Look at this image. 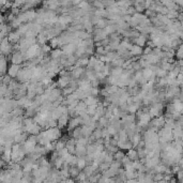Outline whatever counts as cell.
<instances>
[{"label":"cell","instance_id":"cell-14","mask_svg":"<svg viewBox=\"0 0 183 183\" xmlns=\"http://www.w3.org/2000/svg\"><path fill=\"white\" fill-rule=\"evenodd\" d=\"M131 141H132V143H133V146H134V148H136V147L139 145V142L141 141L142 138H141V134H139V133H136V134L132 137V138L130 139Z\"/></svg>","mask_w":183,"mask_h":183},{"label":"cell","instance_id":"cell-21","mask_svg":"<svg viewBox=\"0 0 183 183\" xmlns=\"http://www.w3.org/2000/svg\"><path fill=\"white\" fill-rule=\"evenodd\" d=\"M65 140H63V139H59L57 141V143H56V151L57 152H60L61 150H63L65 148Z\"/></svg>","mask_w":183,"mask_h":183},{"label":"cell","instance_id":"cell-30","mask_svg":"<svg viewBox=\"0 0 183 183\" xmlns=\"http://www.w3.org/2000/svg\"><path fill=\"white\" fill-rule=\"evenodd\" d=\"M90 93H91V97H94V98H98V95L101 93V91L99 90V88H91L90 90Z\"/></svg>","mask_w":183,"mask_h":183},{"label":"cell","instance_id":"cell-24","mask_svg":"<svg viewBox=\"0 0 183 183\" xmlns=\"http://www.w3.org/2000/svg\"><path fill=\"white\" fill-rule=\"evenodd\" d=\"M155 75H156V77L158 78H164L166 77L167 75H168V72H166L165 70L161 69V68H159L158 69V71L155 72Z\"/></svg>","mask_w":183,"mask_h":183},{"label":"cell","instance_id":"cell-15","mask_svg":"<svg viewBox=\"0 0 183 183\" xmlns=\"http://www.w3.org/2000/svg\"><path fill=\"white\" fill-rule=\"evenodd\" d=\"M81 137H84L82 136V131H81V126H79V127H77V129H75V130L72 132V138L74 139H79L81 138Z\"/></svg>","mask_w":183,"mask_h":183},{"label":"cell","instance_id":"cell-20","mask_svg":"<svg viewBox=\"0 0 183 183\" xmlns=\"http://www.w3.org/2000/svg\"><path fill=\"white\" fill-rule=\"evenodd\" d=\"M97 109H98V105H91L88 106L87 108V114L89 115L90 117H93L97 114Z\"/></svg>","mask_w":183,"mask_h":183},{"label":"cell","instance_id":"cell-18","mask_svg":"<svg viewBox=\"0 0 183 183\" xmlns=\"http://www.w3.org/2000/svg\"><path fill=\"white\" fill-rule=\"evenodd\" d=\"M79 174H80V171H79V169L77 168V166L70 167V176H71L72 178H75V179H76Z\"/></svg>","mask_w":183,"mask_h":183},{"label":"cell","instance_id":"cell-31","mask_svg":"<svg viewBox=\"0 0 183 183\" xmlns=\"http://www.w3.org/2000/svg\"><path fill=\"white\" fill-rule=\"evenodd\" d=\"M65 183H75V181L73 179H68L65 181Z\"/></svg>","mask_w":183,"mask_h":183},{"label":"cell","instance_id":"cell-28","mask_svg":"<svg viewBox=\"0 0 183 183\" xmlns=\"http://www.w3.org/2000/svg\"><path fill=\"white\" fill-rule=\"evenodd\" d=\"M106 129H107V132H108V134H109L110 136H114V135H116L117 133H118L117 129H116L114 125H111V124H109V125L107 126Z\"/></svg>","mask_w":183,"mask_h":183},{"label":"cell","instance_id":"cell-23","mask_svg":"<svg viewBox=\"0 0 183 183\" xmlns=\"http://www.w3.org/2000/svg\"><path fill=\"white\" fill-rule=\"evenodd\" d=\"M13 78L10 76V75H4V76H2V78H1V85H5V86H9L10 84H11V81H12Z\"/></svg>","mask_w":183,"mask_h":183},{"label":"cell","instance_id":"cell-5","mask_svg":"<svg viewBox=\"0 0 183 183\" xmlns=\"http://www.w3.org/2000/svg\"><path fill=\"white\" fill-rule=\"evenodd\" d=\"M24 61H25V58H24V56L21 55V53L17 52V53L12 54V56H11V62H12L13 64L21 65Z\"/></svg>","mask_w":183,"mask_h":183},{"label":"cell","instance_id":"cell-4","mask_svg":"<svg viewBox=\"0 0 183 183\" xmlns=\"http://www.w3.org/2000/svg\"><path fill=\"white\" fill-rule=\"evenodd\" d=\"M81 125V118L77 117V118H70L69 124H68V131H74L75 129H77Z\"/></svg>","mask_w":183,"mask_h":183},{"label":"cell","instance_id":"cell-27","mask_svg":"<svg viewBox=\"0 0 183 183\" xmlns=\"http://www.w3.org/2000/svg\"><path fill=\"white\" fill-rule=\"evenodd\" d=\"M87 179H88V177L86 176V174L84 172V171H80V174H79L78 177L76 178V180H77L78 183H84Z\"/></svg>","mask_w":183,"mask_h":183},{"label":"cell","instance_id":"cell-9","mask_svg":"<svg viewBox=\"0 0 183 183\" xmlns=\"http://www.w3.org/2000/svg\"><path fill=\"white\" fill-rule=\"evenodd\" d=\"M75 155L77 158H85L86 155H87V147L81 146V145H76Z\"/></svg>","mask_w":183,"mask_h":183},{"label":"cell","instance_id":"cell-12","mask_svg":"<svg viewBox=\"0 0 183 183\" xmlns=\"http://www.w3.org/2000/svg\"><path fill=\"white\" fill-rule=\"evenodd\" d=\"M8 69H9L8 60H7L5 56L1 55V74H2V76H4L5 73H8Z\"/></svg>","mask_w":183,"mask_h":183},{"label":"cell","instance_id":"cell-10","mask_svg":"<svg viewBox=\"0 0 183 183\" xmlns=\"http://www.w3.org/2000/svg\"><path fill=\"white\" fill-rule=\"evenodd\" d=\"M130 52L133 57H140L141 55H143V48L140 47V46H137V45H134V44H133V46H132V48H131Z\"/></svg>","mask_w":183,"mask_h":183},{"label":"cell","instance_id":"cell-13","mask_svg":"<svg viewBox=\"0 0 183 183\" xmlns=\"http://www.w3.org/2000/svg\"><path fill=\"white\" fill-rule=\"evenodd\" d=\"M62 55H63V52H62V49L61 48L53 49L52 53L49 54V56H50V58H52L53 60H58V59H60Z\"/></svg>","mask_w":183,"mask_h":183},{"label":"cell","instance_id":"cell-8","mask_svg":"<svg viewBox=\"0 0 183 183\" xmlns=\"http://www.w3.org/2000/svg\"><path fill=\"white\" fill-rule=\"evenodd\" d=\"M70 121V116L69 114H64L62 117H61L59 120H58V129H63L65 126H68Z\"/></svg>","mask_w":183,"mask_h":183},{"label":"cell","instance_id":"cell-19","mask_svg":"<svg viewBox=\"0 0 183 183\" xmlns=\"http://www.w3.org/2000/svg\"><path fill=\"white\" fill-rule=\"evenodd\" d=\"M98 170H95L93 167L91 166V165H88V166L86 167L85 169H84V172L86 174V176L89 178V177H91V176H93L95 172H97Z\"/></svg>","mask_w":183,"mask_h":183},{"label":"cell","instance_id":"cell-17","mask_svg":"<svg viewBox=\"0 0 183 183\" xmlns=\"http://www.w3.org/2000/svg\"><path fill=\"white\" fill-rule=\"evenodd\" d=\"M123 72H124V69H123V68H115V69H111L110 75H111V76H115V77H119Z\"/></svg>","mask_w":183,"mask_h":183},{"label":"cell","instance_id":"cell-11","mask_svg":"<svg viewBox=\"0 0 183 183\" xmlns=\"http://www.w3.org/2000/svg\"><path fill=\"white\" fill-rule=\"evenodd\" d=\"M126 156L129 158V159L132 161V162H135V161H139V158H138V152H137V149H131V150L127 151V153H126Z\"/></svg>","mask_w":183,"mask_h":183},{"label":"cell","instance_id":"cell-22","mask_svg":"<svg viewBox=\"0 0 183 183\" xmlns=\"http://www.w3.org/2000/svg\"><path fill=\"white\" fill-rule=\"evenodd\" d=\"M125 153L123 152L122 150H119L118 152H116L114 154V156H115V161H118V162H121L122 160L124 159V156H125Z\"/></svg>","mask_w":183,"mask_h":183},{"label":"cell","instance_id":"cell-1","mask_svg":"<svg viewBox=\"0 0 183 183\" xmlns=\"http://www.w3.org/2000/svg\"><path fill=\"white\" fill-rule=\"evenodd\" d=\"M44 134L50 142L58 141L59 138L61 137V130L58 127H53V129L44 130Z\"/></svg>","mask_w":183,"mask_h":183},{"label":"cell","instance_id":"cell-16","mask_svg":"<svg viewBox=\"0 0 183 183\" xmlns=\"http://www.w3.org/2000/svg\"><path fill=\"white\" fill-rule=\"evenodd\" d=\"M77 168L79 169V170H84L86 167L88 166V164H87V162H86L85 158H78V162H77Z\"/></svg>","mask_w":183,"mask_h":183},{"label":"cell","instance_id":"cell-7","mask_svg":"<svg viewBox=\"0 0 183 183\" xmlns=\"http://www.w3.org/2000/svg\"><path fill=\"white\" fill-rule=\"evenodd\" d=\"M132 42L134 43V45H137V46L143 47V46H146L147 43H148V37H147V36H143V34H140L138 38H136V39H134V40H132Z\"/></svg>","mask_w":183,"mask_h":183},{"label":"cell","instance_id":"cell-29","mask_svg":"<svg viewBox=\"0 0 183 183\" xmlns=\"http://www.w3.org/2000/svg\"><path fill=\"white\" fill-rule=\"evenodd\" d=\"M102 130H103V129H97V130L93 132V134H92L94 137H95L97 140L103 138V132H102Z\"/></svg>","mask_w":183,"mask_h":183},{"label":"cell","instance_id":"cell-25","mask_svg":"<svg viewBox=\"0 0 183 183\" xmlns=\"http://www.w3.org/2000/svg\"><path fill=\"white\" fill-rule=\"evenodd\" d=\"M49 45H50V47L53 49L59 48V39H58V37L54 38V39L49 41Z\"/></svg>","mask_w":183,"mask_h":183},{"label":"cell","instance_id":"cell-2","mask_svg":"<svg viewBox=\"0 0 183 183\" xmlns=\"http://www.w3.org/2000/svg\"><path fill=\"white\" fill-rule=\"evenodd\" d=\"M77 45L73 44V43H70V44H66L62 47V52H63V55L65 56H72V55H75L76 50H77Z\"/></svg>","mask_w":183,"mask_h":183},{"label":"cell","instance_id":"cell-6","mask_svg":"<svg viewBox=\"0 0 183 183\" xmlns=\"http://www.w3.org/2000/svg\"><path fill=\"white\" fill-rule=\"evenodd\" d=\"M20 37H21V34L18 32V30H16V31H12V32L9 33V36H8L9 42H10L12 45L16 44V43H18L20 41V39H21Z\"/></svg>","mask_w":183,"mask_h":183},{"label":"cell","instance_id":"cell-26","mask_svg":"<svg viewBox=\"0 0 183 183\" xmlns=\"http://www.w3.org/2000/svg\"><path fill=\"white\" fill-rule=\"evenodd\" d=\"M76 145H81V146L87 147L89 145V138L88 137H81V138L76 140Z\"/></svg>","mask_w":183,"mask_h":183},{"label":"cell","instance_id":"cell-3","mask_svg":"<svg viewBox=\"0 0 183 183\" xmlns=\"http://www.w3.org/2000/svg\"><path fill=\"white\" fill-rule=\"evenodd\" d=\"M21 70V65H17V64H13L11 63V65L9 66L8 69V75H10L13 79H15L17 77V75L19 73V71Z\"/></svg>","mask_w":183,"mask_h":183}]
</instances>
